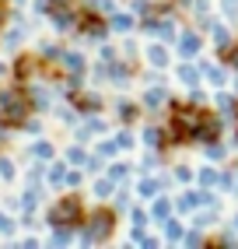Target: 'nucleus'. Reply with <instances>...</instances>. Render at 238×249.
Segmentation results:
<instances>
[{
    "label": "nucleus",
    "mask_w": 238,
    "mask_h": 249,
    "mask_svg": "<svg viewBox=\"0 0 238 249\" xmlns=\"http://www.w3.org/2000/svg\"><path fill=\"white\" fill-rule=\"evenodd\" d=\"M77 218V204H63L56 214H53V221H74Z\"/></svg>",
    "instance_id": "2"
},
{
    "label": "nucleus",
    "mask_w": 238,
    "mask_h": 249,
    "mask_svg": "<svg viewBox=\"0 0 238 249\" xmlns=\"http://www.w3.org/2000/svg\"><path fill=\"white\" fill-rule=\"evenodd\" d=\"M21 120H25L21 98H18V95H4V102H0V123L14 126V123H21Z\"/></svg>",
    "instance_id": "1"
}]
</instances>
